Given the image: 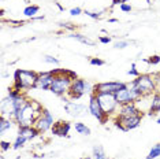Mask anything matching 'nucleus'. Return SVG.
<instances>
[{"instance_id":"32","label":"nucleus","mask_w":160,"mask_h":159,"mask_svg":"<svg viewBox=\"0 0 160 159\" xmlns=\"http://www.w3.org/2000/svg\"><path fill=\"white\" fill-rule=\"evenodd\" d=\"M100 41L103 43V44H107V43L111 41V38L110 37H100Z\"/></svg>"},{"instance_id":"14","label":"nucleus","mask_w":160,"mask_h":159,"mask_svg":"<svg viewBox=\"0 0 160 159\" xmlns=\"http://www.w3.org/2000/svg\"><path fill=\"white\" fill-rule=\"evenodd\" d=\"M119 115H122V117H136V115H140V113H138L134 103H126V104H122L121 114Z\"/></svg>"},{"instance_id":"19","label":"nucleus","mask_w":160,"mask_h":159,"mask_svg":"<svg viewBox=\"0 0 160 159\" xmlns=\"http://www.w3.org/2000/svg\"><path fill=\"white\" fill-rule=\"evenodd\" d=\"M38 10H40L38 6H29V7H26V8H25L23 14H25L26 17H33V15H36V14L38 13Z\"/></svg>"},{"instance_id":"10","label":"nucleus","mask_w":160,"mask_h":159,"mask_svg":"<svg viewBox=\"0 0 160 159\" xmlns=\"http://www.w3.org/2000/svg\"><path fill=\"white\" fill-rule=\"evenodd\" d=\"M89 111H90V114H92L93 117H96L97 119H99L101 124H104V122H105V118H104V117H107V115L104 114L103 108H101V106H100L99 99H97V95H94V93H93L92 96H90Z\"/></svg>"},{"instance_id":"12","label":"nucleus","mask_w":160,"mask_h":159,"mask_svg":"<svg viewBox=\"0 0 160 159\" xmlns=\"http://www.w3.org/2000/svg\"><path fill=\"white\" fill-rule=\"evenodd\" d=\"M64 110L67 111L70 115L72 117H79V115H83L85 113L86 107L83 104H78V103H74V102H68L64 104Z\"/></svg>"},{"instance_id":"9","label":"nucleus","mask_w":160,"mask_h":159,"mask_svg":"<svg viewBox=\"0 0 160 159\" xmlns=\"http://www.w3.org/2000/svg\"><path fill=\"white\" fill-rule=\"evenodd\" d=\"M52 125H53V117L51 115L48 110H42V114L40 115V118L36 121L34 128L37 129L38 132H45V131H48Z\"/></svg>"},{"instance_id":"5","label":"nucleus","mask_w":160,"mask_h":159,"mask_svg":"<svg viewBox=\"0 0 160 159\" xmlns=\"http://www.w3.org/2000/svg\"><path fill=\"white\" fill-rule=\"evenodd\" d=\"M116 100H118L119 104H126V103H134L137 99H140L141 95L137 92V89H134L133 86L132 88H122L121 91H118L115 93Z\"/></svg>"},{"instance_id":"7","label":"nucleus","mask_w":160,"mask_h":159,"mask_svg":"<svg viewBox=\"0 0 160 159\" xmlns=\"http://www.w3.org/2000/svg\"><path fill=\"white\" fill-rule=\"evenodd\" d=\"M125 86L126 84H123V82H103V84H97L93 88V91L94 95H97V93H116Z\"/></svg>"},{"instance_id":"11","label":"nucleus","mask_w":160,"mask_h":159,"mask_svg":"<svg viewBox=\"0 0 160 159\" xmlns=\"http://www.w3.org/2000/svg\"><path fill=\"white\" fill-rule=\"evenodd\" d=\"M53 78L55 75L52 73H42V74H38V80L36 82V86L34 88H38V89H51V85L53 82Z\"/></svg>"},{"instance_id":"24","label":"nucleus","mask_w":160,"mask_h":159,"mask_svg":"<svg viewBox=\"0 0 160 159\" xmlns=\"http://www.w3.org/2000/svg\"><path fill=\"white\" fill-rule=\"evenodd\" d=\"M44 60H45V62H48V63H55V64L59 63V60H58L56 58H53V56H51V55H45L44 56Z\"/></svg>"},{"instance_id":"34","label":"nucleus","mask_w":160,"mask_h":159,"mask_svg":"<svg viewBox=\"0 0 160 159\" xmlns=\"http://www.w3.org/2000/svg\"><path fill=\"white\" fill-rule=\"evenodd\" d=\"M2 148H3V150H7V148H10V143L2 141Z\"/></svg>"},{"instance_id":"38","label":"nucleus","mask_w":160,"mask_h":159,"mask_svg":"<svg viewBox=\"0 0 160 159\" xmlns=\"http://www.w3.org/2000/svg\"><path fill=\"white\" fill-rule=\"evenodd\" d=\"M103 159H108V158H107V156H105V158H103Z\"/></svg>"},{"instance_id":"21","label":"nucleus","mask_w":160,"mask_h":159,"mask_svg":"<svg viewBox=\"0 0 160 159\" xmlns=\"http://www.w3.org/2000/svg\"><path fill=\"white\" fill-rule=\"evenodd\" d=\"M156 156H160V144H156V146L151 150V152L148 154V159H155Z\"/></svg>"},{"instance_id":"6","label":"nucleus","mask_w":160,"mask_h":159,"mask_svg":"<svg viewBox=\"0 0 160 159\" xmlns=\"http://www.w3.org/2000/svg\"><path fill=\"white\" fill-rule=\"evenodd\" d=\"M86 92H92L90 84L83 81V80H79V78L74 80V81L71 82L70 89H68V93H70L71 99H78V97H81L83 93H86Z\"/></svg>"},{"instance_id":"29","label":"nucleus","mask_w":160,"mask_h":159,"mask_svg":"<svg viewBox=\"0 0 160 159\" xmlns=\"http://www.w3.org/2000/svg\"><path fill=\"white\" fill-rule=\"evenodd\" d=\"M148 62L152 63V64H158L160 62V58L159 56H151V59H148Z\"/></svg>"},{"instance_id":"27","label":"nucleus","mask_w":160,"mask_h":159,"mask_svg":"<svg viewBox=\"0 0 160 159\" xmlns=\"http://www.w3.org/2000/svg\"><path fill=\"white\" fill-rule=\"evenodd\" d=\"M121 10H122V11H125V13H130V11H132V6L123 3V4H121Z\"/></svg>"},{"instance_id":"1","label":"nucleus","mask_w":160,"mask_h":159,"mask_svg":"<svg viewBox=\"0 0 160 159\" xmlns=\"http://www.w3.org/2000/svg\"><path fill=\"white\" fill-rule=\"evenodd\" d=\"M15 91H21V89H29L34 88L36 82L38 80V74L34 71H28V70H17L15 71Z\"/></svg>"},{"instance_id":"28","label":"nucleus","mask_w":160,"mask_h":159,"mask_svg":"<svg viewBox=\"0 0 160 159\" xmlns=\"http://www.w3.org/2000/svg\"><path fill=\"white\" fill-rule=\"evenodd\" d=\"M127 73H129L130 75H137V77L140 75V74H138V71H137V69H136V64H132V69H130Z\"/></svg>"},{"instance_id":"36","label":"nucleus","mask_w":160,"mask_h":159,"mask_svg":"<svg viewBox=\"0 0 160 159\" xmlns=\"http://www.w3.org/2000/svg\"><path fill=\"white\" fill-rule=\"evenodd\" d=\"M158 124H160V118H159V119H158Z\"/></svg>"},{"instance_id":"26","label":"nucleus","mask_w":160,"mask_h":159,"mask_svg":"<svg viewBox=\"0 0 160 159\" xmlns=\"http://www.w3.org/2000/svg\"><path fill=\"white\" fill-rule=\"evenodd\" d=\"M129 45V41H118L115 43V48H126Z\"/></svg>"},{"instance_id":"4","label":"nucleus","mask_w":160,"mask_h":159,"mask_svg":"<svg viewBox=\"0 0 160 159\" xmlns=\"http://www.w3.org/2000/svg\"><path fill=\"white\" fill-rule=\"evenodd\" d=\"M97 99H99L100 106L105 115H110L118 104L115 93H97Z\"/></svg>"},{"instance_id":"22","label":"nucleus","mask_w":160,"mask_h":159,"mask_svg":"<svg viewBox=\"0 0 160 159\" xmlns=\"http://www.w3.org/2000/svg\"><path fill=\"white\" fill-rule=\"evenodd\" d=\"M93 155H94V159H103V158H105V154H104L103 148H101L100 146H96L93 148Z\"/></svg>"},{"instance_id":"8","label":"nucleus","mask_w":160,"mask_h":159,"mask_svg":"<svg viewBox=\"0 0 160 159\" xmlns=\"http://www.w3.org/2000/svg\"><path fill=\"white\" fill-rule=\"evenodd\" d=\"M141 122V115H136V117H122L119 115V118L116 119V126L121 128L122 131H130L140 125Z\"/></svg>"},{"instance_id":"15","label":"nucleus","mask_w":160,"mask_h":159,"mask_svg":"<svg viewBox=\"0 0 160 159\" xmlns=\"http://www.w3.org/2000/svg\"><path fill=\"white\" fill-rule=\"evenodd\" d=\"M37 133H38L37 129L32 128V126H23V128L19 129V135L23 136L26 140H30V139H33V137H36Z\"/></svg>"},{"instance_id":"3","label":"nucleus","mask_w":160,"mask_h":159,"mask_svg":"<svg viewBox=\"0 0 160 159\" xmlns=\"http://www.w3.org/2000/svg\"><path fill=\"white\" fill-rule=\"evenodd\" d=\"M132 86L134 89H137V92L141 96H147L155 89V80H152V77L148 74L138 75L137 80H134Z\"/></svg>"},{"instance_id":"23","label":"nucleus","mask_w":160,"mask_h":159,"mask_svg":"<svg viewBox=\"0 0 160 159\" xmlns=\"http://www.w3.org/2000/svg\"><path fill=\"white\" fill-rule=\"evenodd\" d=\"M25 141H26V139H25V137H23V136L18 135V137H17V140H15V143H14V148H19V147H22Z\"/></svg>"},{"instance_id":"25","label":"nucleus","mask_w":160,"mask_h":159,"mask_svg":"<svg viewBox=\"0 0 160 159\" xmlns=\"http://www.w3.org/2000/svg\"><path fill=\"white\" fill-rule=\"evenodd\" d=\"M90 64H94V66H103L104 64V60H101L99 59V58H93V59H90Z\"/></svg>"},{"instance_id":"37","label":"nucleus","mask_w":160,"mask_h":159,"mask_svg":"<svg viewBox=\"0 0 160 159\" xmlns=\"http://www.w3.org/2000/svg\"><path fill=\"white\" fill-rule=\"evenodd\" d=\"M82 159H89V158H82Z\"/></svg>"},{"instance_id":"18","label":"nucleus","mask_w":160,"mask_h":159,"mask_svg":"<svg viewBox=\"0 0 160 159\" xmlns=\"http://www.w3.org/2000/svg\"><path fill=\"white\" fill-rule=\"evenodd\" d=\"M11 121L10 119H4V117H0V132L4 133L6 129H10L11 128Z\"/></svg>"},{"instance_id":"13","label":"nucleus","mask_w":160,"mask_h":159,"mask_svg":"<svg viewBox=\"0 0 160 159\" xmlns=\"http://www.w3.org/2000/svg\"><path fill=\"white\" fill-rule=\"evenodd\" d=\"M68 131H70V124L66 121L56 122V124H53V126H52V133L56 136H60V137L66 136L68 133Z\"/></svg>"},{"instance_id":"16","label":"nucleus","mask_w":160,"mask_h":159,"mask_svg":"<svg viewBox=\"0 0 160 159\" xmlns=\"http://www.w3.org/2000/svg\"><path fill=\"white\" fill-rule=\"evenodd\" d=\"M160 111V93L153 96V99H152V104H151V115L158 113Z\"/></svg>"},{"instance_id":"35","label":"nucleus","mask_w":160,"mask_h":159,"mask_svg":"<svg viewBox=\"0 0 160 159\" xmlns=\"http://www.w3.org/2000/svg\"><path fill=\"white\" fill-rule=\"evenodd\" d=\"M127 0H114V4H119V3H121V4H123V3H126Z\"/></svg>"},{"instance_id":"17","label":"nucleus","mask_w":160,"mask_h":159,"mask_svg":"<svg viewBox=\"0 0 160 159\" xmlns=\"http://www.w3.org/2000/svg\"><path fill=\"white\" fill-rule=\"evenodd\" d=\"M75 131H77L78 133H81V135H83V136H89L90 135V129L86 125L81 124V122L75 124Z\"/></svg>"},{"instance_id":"20","label":"nucleus","mask_w":160,"mask_h":159,"mask_svg":"<svg viewBox=\"0 0 160 159\" xmlns=\"http://www.w3.org/2000/svg\"><path fill=\"white\" fill-rule=\"evenodd\" d=\"M70 37H72V38H77L78 41L83 43V44H88V45H94V43L92 41V40H89L88 37H85V36H82V34H71Z\"/></svg>"},{"instance_id":"31","label":"nucleus","mask_w":160,"mask_h":159,"mask_svg":"<svg viewBox=\"0 0 160 159\" xmlns=\"http://www.w3.org/2000/svg\"><path fill=\"white\" fill-rule=\"evenodd\" d=\"M86 15H89V17H92L94 18V19H97V18H100V14H94V13H90V11H85Z\"/></svg>"},{"instance_id":"33","label":"nucleus","mask_w":160,"mask_h":159,"mask_svg":"<svg viewBox=\"0 0 160 159\" xmlns=\"http://www.w3.org/2000/svg\"><path fill=\"white\" fill-rule=\"evenodd\" d=\"M155 82H156V84H159L160 85V73H158V74H155Z\"/></svg>"},{"instance_id":"30","label":"nucleus","mask_w":160,"mask_h":159,"mask_svg":"<svg viewBox=\"0 0 160 159\" xmlns=\"http://www.w3.org/2000/svg\"><path fill=\"white\" fill-rule=\"evenodd\" d=\"M81 11H82V10L79 8V7H75V8H71L70 10V14H71V15H79Z\"/></svg>"},{"instance_id":"2","label":"nucleus","mask_w":160,"mask_h":159,"mask_svg":"<svg viewBox=\"0 0 160 159\" xmlns=\"http://www.w3.org/2000/svg\"><path fill=\"white\" fill-rule=\"evenodd\" d=\"M55 78H53V82L51 85V92H53L55 95H64L66 92H68L71 86L72 80H70L66 75V70H59V71H51Z\"/></svg>"}]
</instances>
